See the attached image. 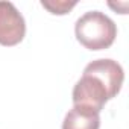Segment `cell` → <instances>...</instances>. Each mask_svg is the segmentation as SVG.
Here are the masks:
<instances>
[{
  "label": "cell",
  "instance_id": "obj_3",
  "mask_svg": "<svg viewBox=\"0 0 129 129\" xmlns=\"http://www.w3.org/2000/svg\"><path fill=\"white\" fill-rule=\"evenodd\" d=\"M26 35V21L11 2H0V44L17 46Z\"/></svg>",
  "mask_w": 129,
  "mask_h": 129
},
{
  "label": "cell",
  "instance_id": "obj_4",
  "mask_svg": "<svg viewBox=\"0 0 129 129\" xmlns=\"http://www.w3.org/2000/svg\"><path fill=\"white\" fill-rule=\"evenodd\" d=\"M99 127H100L99 112L76 105H73V108L66 114L62 121V129H99Z\"/></svg>",
  "mask_w": 129,
  "mask_h": 129
},
{
  "label": "cell",
  "instance_id": "obj_2",
  "mask_svg": "<svg viewBox=\"0 0 129 129\" xmlns=\"http://www.w3.org/2000/svg\"><path fill=\"white\" fill-rule=\"evenodd\" d=\"M78 41L88 50H103L112 46L117 37L115 23L100 11L85 12L75 24Z\"/></svg>",
  "mask_w": 129,
  "mask_h": 129
},
{
  "label": "cell",
  "instance_id": "obj_5",
  "mask_svg": "<svg viewBox=\"0 0 129 129\" xmlns=\"http://www.w3.org/2000/svg\"><path fill=\"white\" fill-rule=\"evenodd\" d=\"M76 3H78L76 0H72V2H67V0H43L41 6L55 15H64L70 12L76 6Z\"/></svg>",
  "mask_w": 129,
  "mask_h": 129
},
{
  "label": "cell",
  "instance_id": "obj_1",
  "mask_svg": "<svg viewBox=\"0 0 129 129\" xmlns=\"http://www.w3.org/2000/svg\"><path fill=\"white\" fill-rule=\"evenodd\" d=\"M124 72L114 59H96L84 69L73 88V105L85 106L100 114L105 103L115 97L123 85Z\"/></svg>",
  "mask_w": 129,
  "mask_h": 129
}]
</instances>
